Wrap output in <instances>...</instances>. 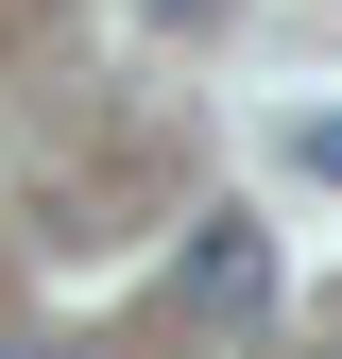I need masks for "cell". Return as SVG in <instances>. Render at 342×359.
I'll return each mask as SVG.
<instances>
[{"mask_svg":"<svg viewBox=\"0 0 342 359\" xmlns=\"http://www.w3.org/2000/svg\"><path fill=\"white\" fill-rule=\"evenodd\" d=\"M171 308H189L205 342L274 325V240H256V222H189V257H171Z\"/></svg>","mask_w":342,"mask_h":359,"instance_id":"obj_1","label":"cell"},{"mask_svg":"<svg viewBox=\"0 0 342 359\" xmlns=\"http://www.w3.org/2000/svg\"><path fill=\"white\" fill-rule=\"evenodd\" d=\"M291 171H325V189H342V120H291Z\"/></svg>","mask_w":342,"mask_h":359,"instance_id":"obj_2","label":"cell"},{"mask_svg":"<svg viewBox=\"0 0 342 359\" xmlns=\"http://www.w3.org/2000/svg\"><path fill=\"white\" fill-rule=\"evenodd\" d=\"M137 18H154V34H189V18H223V0H137Z\"/></svg>","mask_w":342,"mask_h":359,"instance_id":"obj_3","label":"cell"},{"mask_svg":"<svg viewBox=\"0 0 342 359\" xmlns=\"http://www.w3.org/2000/svg\"><path fill=\"white\" fill-rule=\"evenodd\" d=\"M34 359H69V342H34Z\"/></svg>","mask_w":342,"mask_h":359,"instance_id":"obj_4","label":"cell"}]
</instances>
